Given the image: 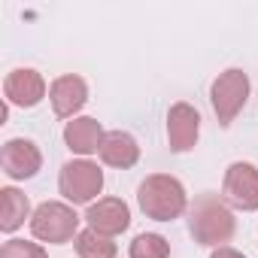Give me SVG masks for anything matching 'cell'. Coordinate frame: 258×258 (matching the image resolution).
Here are the masks:
<instances>
[{
  "mask_svg": "<svg viewBox=\"0 0 258 258\" xmlns=\"http://www.w3.org/2000/svg\"><path fill=\"white\" fill-rule=\"evenodd\" d=\"M4 94H7V103H16V106L28 109V106H37L46 97V82L37 70L19 67L4 79Z\"/></svg>",
  "mask_w": 258,
  "mask_h": 258,
  "instance_id": "obj_11",
  "label": "cell"
},
{
  "mask_svg": "<svg viewBox=\"0 0 258 258\" xmlns=\"http://www.w3.org/2000/svg\"><path fill=\"white\" fill-rule=\"evenodd\" d=\"M73 246H76V255H79V258H115V255H118L112 237H103V234H97L94 228L79 231L76 240H73Z\"/></svg>",
  "mask_w": 258,
  "mask_h": 258,
  "instance_id": "obj_15",
  "label": "cell"
},
{
  "mask_svg": "<svg viewBox=\"0 0 258 258\" xmlns=\"http://www.w3.org/2000/svg\"><path fill=\"white\" fill-rule=\"evenodd\" d=\"M246 97H249V76L237 67L225 70L216 76L213 88H210V100H213V109H216V118L222 127H228L237 112L246 106Z\"/></svg>",
  "mask_w": 258,
  "mask_h": 258,
  "instance_id": "obj_5",
  "label": "cell"
},
{
  "mask_svg": "<svg viewBox=\"0 0 258 258\" xmlns=\"http://www.w3.org/2000/svg\"><path fill=\"white\" fill-rule=\"evenodd\" d=\"M222 201L234 210H258V170L246 161H234L222 179Z\"/></svg>",
  "mask_w": 258,
  "mask_h": 258,
  "instance_id": "obj_6",
  "label": "cell"
},
{
  "mask_svg": "<svg viewBox=\"0 0 258 258\" xmlns=\"http://www.w3.org/2000/svg\"><path fill=\"white\" fill-rule=\"evenodd\" d=\"M210 258H246V255L237 252V249H231V246H219V249H213Z\"/></svg>",
  "mask_w": 258,
  "mask_h": 258,
  "instance_id": "obj_18",
  "label": "cell"
},
{
  "mask_svg": "<svg viewBox=\"0 0 258 258\" xmlns=\"http://www.w3.org/2000/svg\"><path fill=\"white\" fill-rule=\"evenodd\" d=\"M28 216H31L28 195H22L19 188H4V191H0V228H4L7 234L22 228Z\"/></svg>",
  "mask_w": 258,
  "mask_h": 258,
  "instance_id": "obj_14",
  "label": "cell"
},
{
  "mask_svg": "<svg viewBox=\"0 0 258 258\" xmlns=\"http://www.w3.org/2000/svg\"><path fill=\"white\" fill-rule=\"evenodd\" d=\"M137 204L140 210L155 219V222H173L188 210V195L176 176L167 173H152L140 182L137 188Z\"/></svg>",
  "mask_w": 258,
  "mask_h": 258,
  "instance_id": "obj_2",
  "label": "cell"
},
{
  "mask_svg": "<svg viewBox=\"0 0 258 258\" xmlns=\"http://www.w3.org/2000/svg\"><path fill=\"white\" fill-rule=\"evenodd\" d=\"M0 258H49L46 249L40 243H28V240H7L0 249Z\"/></svg>",
  "mask_w": 258,
  "mask_h": 258,
  "instance_id": "obj_17",
  "label": "cell"
},
{
  "mask_svg": "<svg viewBox=\"0 0 258 258\" xmlns=\"http://www.w3.org/2000/svg\"><path fill=\"white\" fill-rule=\"evenodd\" d=\"M31 234L43 243H67L79 234V216L70 204L46 201L31 216Z\"/></svg>",
  "mask_w": 258,
  "mask_h": 258,
  "instance_id": "obj_3",
  "label": "cell"
},
{
  "mask_svg": "<svg viewBox=\"0 0 258 258\" xmlns=\"http://www.w3.org/2000/svg\"><path fill=\"white\" fill-rule=\"evenodd\" d=\"M0 167L10 179H31L43 167V155L31 140H7L0 149Z\"/></svg>",
  "mask_w": 258,
  "mask_h": 258,
  "instance_id": "obj_8",
  "label": "cell"
},
{
  "mask_svg": "<svg viewBox=\"0 0 258 258\" xmlns=\"http://www.w3.org/2000/svg\"><path fill=\"white\" fill-rule=\"evenodd\" d=\"M103 188V170L88 158H73L61 167L58 191L70 204H91Z\"/></svg>",
  "mask_w": 258,
  "mask_h": 258,
  "instance_id": "obj_4",
  "label": "cell"
},
{
  "mask_svg": "<svg viewBox=\"0 0 258 258\" xmlns=\"http://www.w3.org/2000/svg\"><path fill=\"white\" fill-rule=\"evenodd\" d=\"M49 100H52V109L58 118H76V112L85 106L88 100V85L82 76L76 73H64L52 82L49 88Z\"/></svg>",
  "mask_w": 258,
  "mask_h": 258,
  "instance_id": "obj_9",
  "label": "cell"
},
{
  "mask_svg": "<svg viewBox=\"0 0 258 258\" xmlns=\"http://www.w3.org/2000/svg\"><path fill=\"white\" fill-rule=\"evenodd\" d=\"M234 213L219 195H201L195 198L188 210V231L201 246H225L234 237Z\"/></svg>",
  "mask_w": 258,
  "mask_h": 258,
  "instance_id": "obj_1",
  "label": "cell"
},
{
  "mask_svg": "<svg viewBox=\"0 0 258 258\" xmlns=\"http://www.w3.org/2000/svg\"><path fill=\"white\" fill-rule=\"evenodd\" d=\"M103 137H106V131L100 127V121L91 118V115H76V118H70L64 124V143H67V149L76 152V155H82V158L100 152Z\"/></svg>",
  "mask_w": 258,
  "mask_h": 258,
  "instance_id": "obj_12",
  "label": "cell"
},
{
  "mask_svg": "<svg viewBox=\"0 0 258 258\" xmlns=\"http://www.w3.org/2000/svg\"><path fill=\"white\" fill-rule=\"evenodd\" d=\"M85 222H88V228H94L97 234L115 237V234L127 231V225H131V210H127V204L118 201V198H100L97 204L88 207Z\"/></svg>",
  "mask_w": 258,
  "mask_h": 258,
  "instance_id": "obj_10",
  "label": "cell"
},
{
  "mask_svg": "<svg viewBox=\"0 0 258 258\" xmlns=\"http://www.w3.org/2000/svg\"><path fill=\"white\" fill-rule=\"evenodd\" d=\"M198 134H201V112L185 100L173 103L170 112H167V143H170V149L173 152L195 149Z\"/></svg>",
  "mask_w": 258,
  "mask_h": 258,
  "instance_id": "obj_7",
  "label": "cell"
},
{
  "mask_svg": "<svg viewBox=\"0 0 258 258\" xmlns=\"http://www.w3.org/2000/svg\"><path fill=\"white\" fill-rule=\"evenodd\" d=\"M127 255L131 258H170V243L161 234H140L134 237Z\"/></svg>",
  "mask_w": 258,
  "mask_h": 258,
  "instance_id": "obj_16",
  "label": "cell"
},
{
  "mask_svg": "<svg viewBox=\"0 0 258 258\" xmlns=\"http://www.w3.org/2000/svg\"><path fill=\"white\" fill-rule=\"evenodd\" d=\"M97 155H100L103 164L118 167V170H127V167H134L140 161V146H137V140L127 134V131H106Z\"/></svg>",
  "mask_w": 258,
  "mask_h": 258,
  "instance_id": "obj_13",
  "label": "cell"
}]
</instances>
